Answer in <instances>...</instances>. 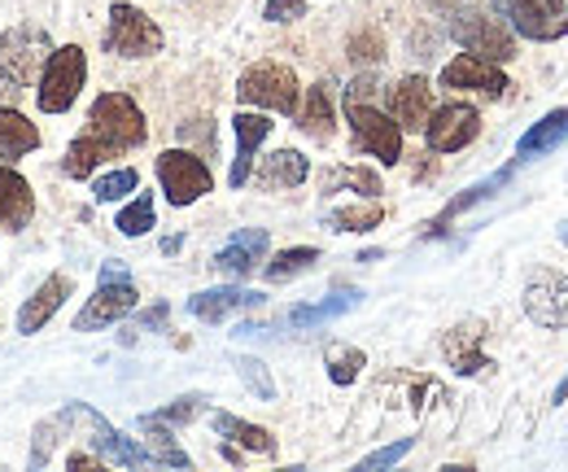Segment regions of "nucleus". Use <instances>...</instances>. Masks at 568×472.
Returning a JSON list of instances; mask_svg holds the SVG:
<instances>
[{"label": "nucleus", "mask_w": 568, "mask_h": 472, "mask_svg": "<svg viewBox=\"0 0 568 472\" xmlns=\"http://www.w3.org/2000/svg\"><path fill=\"white\" fill-rule=\"evenodd\" d=\"M53 58V36L40 22H18L0 36V74L13 88H31L40 83V70Z\"/></svg>", "instance_id": "nucleus-1"}, {"label": "nucleus", "mask_w": 568, "mask_h": 472, "mask_svg": "<svg viewBox=\"0 0 568 472\" xmlns=\"http://www.w3.org/2000/svg\"><path fill=\"white\" fill-rule=\"evenodd\" d=\"M132 311H136V284H132V275H128V268H119V263H105L97 293H92L88 307L74 315V333L110 329V324H119V320L132 315Z\"/></svg>", "instance_id": "nucleus-2"}, {"label": "nucleus", "mask_w": 568, "mask_h": 472, "mask_svg": "<svg viewBox=\"0 0 568 472\" xmlns=\"http://www.w3.org/2000/svg\"><path fill=\"white\" fill-rule=\"evenodd\" d=\"M88 132L101 135L105 144H114L123 153V149H141L149 128H144L141 106L128 92H101L88 110Z\"/></svg>", "instance_id": "nucleus-3"}, {"label": "nucleus", "mask_w": 568, "mask_h": 472, "mask_svg": "<svg viewBox=\"0 0 568 472\" xmlns=\"http://www.w3.org/2000/svg\"><path fill=\"white\" fill-rule=\"evenodd\" d=\"M83 83H88V53L79 44H62V49H53V58L40 70V97L36 101L44 114H67L79 101Z\"/></svg>", "instance_id": "nucleus-4"}, {"label": "nucleus", "mask_w": 568, "mask_h": 472, "mask_svg": "<svg viewBox=\"0 0 568 472\" xmlns=\"http://www.w3.org/2000/svg\"><path fill=\"white\" fill-rule=\"evenodd\" d=\"M236 97L241 106H258V110H276V114H297L302 88L297 74L284 62H254L236 79Z\"/></svg>", "instance_id": "nucleus-5"}, {"label": "nucleus", "mask_w": 568, "mask_h": 472, "mask_svg": "<svg viewBox=\"0 0 568 472\" xmlns=\"http://www.w3.org/2000/svg\"><path fill=\"white\" fill-rule=\"evenodd\" d=\"M450 36L468 49V53H477V58H486V62H511L516 58V40H511V31L490 18V13H481V9H450Z\"/></svg>", "instance_id": "nucleus-6"}, {"label": "nucleus", "mask_w": 568, "mask_h": 472, "mask_svg": "<svg viewBox=\"0 0 568 472\" xmlns=\"http://www.w3.org/2000/svg\"><path fill=\"white\" fill-rule=\"evenodd\" d=\"M158 184H162V193H166L171 205H193L214 189V175L197 153L166 149V153H158Z\"/></svg>", "instance_id": "nucleus-7"}, {"label": "nucleus", "mask_w": 568, "mask_h": 472, "mask_svg": "<svg viewBox=\"0 0 568 472\" xmlns=\"http://www.w3.org/2000/svg\"><path fill=\"white\" fill-rule=\"evenodd\" d=\"M495 9L525 40L551 44L568 36V0H495Z\"/></svg>", "instance_id": "nucleus-8"}, {"label": "nucleus", "mask_w": 568, "mask_h": 472, "mask_svg": "<svg viewBox=\"0 0 568 472\" xmlns=\"http://www.w3.org/2000/svg\"><path fill=\"white\" fill-rule=\"evenodd\" d=\"M105 44H110V53H119V58H153V53H162V27L136 9V4H110V31H105Z\"/></svg>", "instance_id": "nucleus-9"}, {"label": "nucleus", "mask_w": 568, "mask_h": 472, "mask_svg": "<svg viewBox=\"0 0 568 472\" xmlns=\"http://www.w3.org/2000/svg\"><path fill=\"white\" fill-rule=\"evenodd\" d=\"M346 119H351L355 144L381 158V167L403 162V128L389 114H381L372 101H346Z\"/></svg>", "instance_id": "nucleus-10"}, {"label": "nucleus", "mask_w": 568, "mask_h": 472, "mask_svg": "<svg viewBox=\"0 0 568 472\" xmlns=\"http://www.w3.org/2000/svg\"><path fill=\"white\" fill-rule=\"evenodd\" d=\"M525 315L538 329H568V275L556 268H538L525 284Z\"/></svg>", "instance_id": "nucleus-11"}, {"label": "nucleus", "mask_w": 568, "mask_h": 472, "mask_svg": "<svg viewBox=\"0 0 568 472\" xmlns=\"http://www.w3.org/2000/svg\"><path fill=\"white\" fill-rule=\"evenodd\" d=\"M481 135V114L468 101H450L442 110H433L425 123V140L433 153H459Z\"/></svg>", "instance_id": "nucleus-12"}, {"label": "nucleus", "mask_w": 568, "mask_h": 472, "mask_svg": "<svg viewBox=\"0 0 568 472\" xmlns=\"http://www.w3.org/2000/svg\"><path fill=\"white\" fill-rule=\"evenodd\" d=\"M67 415L88 429V442H92V451H97L101 460H110V464H128V469H144V464H153V460H149V451H141V446H136V442H128V438H119V433H114V429H110L92 406L71 403L67 406Z\"/></svg>", "instance_id": "nucleus-13"}, {"label": "nucleus", "mask_w": 568, "mask_h": 472, "mask_svg": "<svg viewBox=\"0 0 568 472\" xmlns=\"http://www.w3.org/2000/svg\"><path fill=\"white\" fill-rule=\"evenodd\" d=\"M442 88L481 92V97L498 101L511 83H507V74L498 70V62H486V58H477V53H459V58H450V62L442 67Z\"/></svg>", "instance_id": "nucleus-14"}, {"label": "nucleus", "mask_w": 568, "mask_h": 472, "mask_svg": "<svg viewBox=\"0 0 568 472\" xmlns=\"http://www.w3.org/2000/svg\"><path fill=\"white\" fill-rule=\"evenodd\" d=\"M428 114H433V88L420 74H407L389 88V119L403 132H425Z\"/></svg>", "instance_id": "nucleus-15"}, {"label": "nucleus", "mask_w": 568, "mask_h": 472, "mask_svg": "<svg viewBox=\"0 0 568 472\" xmlns=\"http://www.w3.org/2000/svg\"><path fill=\"white\" fill-rule=\"evenodd\" d=\"M232 132H236V158H232L227 184H232V189H245V184H250V171H254V153H258V144L272 135V119L241 110V114L232 119Z\"/></svg>", "instance_id": "nucleus-16"}, {"label": "nucleus", "mask_w": 568, "mask_h": 472, "mask_svg": "<svg viewBox=\"0 0 568 472\" xmlns=\"http://www.w3.org/2000/svg\"><path fill=\"white\" fill-rule=\"evenodd\" d=\"M71 275H49L27 302H22V311H18V333H40L58 311H62V302L71 298Z\"/></svg>", "instance_id": "nucleus-17"}, {"label": "nucleus", "mask_w": 568, "mask_h": 472, "mask_svg": "<svg viewBox=\"0 0 568 472\" xmlns=\"http://www.w3.org/2000/svg\"><path fill=\"white\" fill-rule=\"evenodd\" d=\"M267 245H272V237H267L263 228H241V232L214 254V268L223 271V275H250V271L263 263Z\"/></svg>", "instance_id": "nucleus-18"}, {"label": "nucleus", "mask_w": 568, "mask_h": 472, "mask_svg": "<svg viewBox=\"0 0 568 472\" xmlns=\"http://www.w3.org/2000/svg\"><path fill=\"white\" fill-rule=\"evenodd\" d=\"M31 219H36V193H31V184L13 167H0V228L22 232Z\"/></svg>", "instance_id": "nucleus-19"}, {"label": "nucleus", "mask_w": 568, "mask_h": 472, "mask_svg": "<svg viewBox=\"0 0 568 472\" xmlns=\"http://www.w3.org/2000/svg\"><path fill=\"white\" fill-rule=\"evenodd\" d=\"M36 149H40V128L22 110L0 106V167H13L18 158H27Z\"/></svg>", "instance_id": "nucleus-20"}, {"label": "nucleus", "mask_w": 568, "mask_h": 472, "mask_svg": "<svg viewBox=\"0 0 568 472\" xmlns=\"http://www.w3.org/2000/svg\"><path fill=\"white\" fill-rule=\"evenodd\" d=\"M263 302V293H254V289H206V293H197V298H189V311L197 315V320H206V324H219V320H227V315H236V311H250V307H258Z\"/></svg>", "instance_id": "nucleus-21"}, {"label": "nucleus", "mask_w": 568, "mask_h": 472, "mask_svg": "<svg viewBox=\"0 0 568 472\" xmlns=\"http://www.w3.org/2000/svg\"><path fill=\"white\" fill-rule=\"evenodd\" d=\"M297 128L311 135V140H333L337 132V114H333V88L328 83H315L306 92V101H297Z\"/></svg>", "instance_id": "nucleus-22"}, {"label": "nucleus", "mask_w": 568, "mask_h": 472, "mask_svg": "<svg viewBox=\"0 0 568 472\" xmlns=\"http://www.w3.org/2000/svg\"><path fill=\"white\" fill-rule=\"evenodd\" d=\"M481 338H486V324H481V320H468V324H459L455 333H446L442 350H446V359H450V368H455L459 376H473V372L490 368V363L477 354V341Z\"/></svg>", "instance_id": "nucleus-23"}, {"label": "nucleus", "mask_w": 568, "mask_h": 472, "mask_svg": "<svg viewBox=\"0 0 568 472\" xmlns=\"http://www.w3.org/2000/svg\"><path fill=\"white\" fill-rule=\"evenodd\" d=\"M110 158H119L114 144H105L101 135L83 132L71 140V149H67V158H62V171H67L71 180H88V175H97V167H105Z\"/></svg>", "instance_id": "nucleus-24"}, {"label": "nucleus", "mask_w": 568, "mask_h": 472, "mask_svg": "<svg viewBox=\"0 0 568 472\" xmlns=\"http://www.w3.org/2000/svg\"><path fill=\"white\" fill-rule=\"evenodd\" d=\"M306 175H311V162L297 149H276L272 158H263L254 180H258V189H297Z\"/></svg>", "instance_id": "nucleus-25"}, {"label": "nucleus", "mask_w": 568, "mask_h": 472, "mask_svg": "<svg viewBox=\"0 0 568 472\" xmlns=\"http://www.w3.org/2000/svg\"><path fill=\"white\" fill-rule=\"evenodd\" d=\"M560 140H568V106L565 110H551V114H542L529 132L520 135V144H516V158L525 162V158H538V153H547V149H556Z\"/></svg>", "instance_id": "nucleus-26"}, {"label": "nucleus", "mask_w": 568, "mask_h": 472, "mask_svg": "<svg viewBox=\"0 0 568 472\" xmlns=\"http://www.w3.org/2000/svg\"><path fill=\"white\" fill-rule=\"evenodd\" d=\"M214 433H219V438H232V442H241L245 451H258V455H276V438H272L267 429H258V424L241 420V415L214 411Z\"/></svg>", "instance_id": "nucleus-27"}, {"label": "nucleus", "mask_w": 568, "mask_h": 472, "mask_svg": "<svg viewBox=\"0 0 568 472\" xmlns=\"http://www.w3.org/2000/svg\"><path fill=\"white\" fill-rule=\"evenodd\" d=\"M141 433L149 438V460H153V464H166V469H189V464H193V460L175 446V438L166 433V420L141 415Z\"/></svg>", "instance_id": "nucleus-28"}, {"label": "nucleus", "mask_w": 568, "mask_h": 472, "mask_svg": "<svg viewBox=\"0 0 568 472\" xmlns=\"http://www.w3.org/2000/svg\"><path fill=\"white\" fill-rule=\"evenodd\" d=\"M355 307H358V289H346V293H333V298H324V302H315V307H297V311H288V324L311 329V324L337 320V315H346V311H355Z\"/></svg>", "instance_id": "nucleus-29"}, {"label": "nucleus", "mask_w": 568, "mask_h": 472, "mask_svg": "<svg viewBox=\"0 0 568 472\" xmlns=\"http://www.w3.org/2000/svg\"><path fill=\"white\" fill-rule=\"evenodd\" d=\"M342 189H351L363 202H372V198H381V175L367 171V167H337V171L324 175V193H342Z\"/></svg>", "instance_id": "nucleus-30"}, {"label": "nucleus", "mask_w": 568, "mask_h": 472, "mask_svg": "<svg viewBox=\"0 0 568 472\" xmlns=\"http://www.w3.org/2000/svg\"><path fill=\"white\" fill-rule=\"evenodd\" d=\"M381 219H385V205L363 202V205H346V210H333L328 214V228L333 232H372V228H381Z\"/></svg>", "instance_id": "nucleus-31"}, {"label": "nucleus", "mask_w": 568, "mask_h": 472, "mask_svg": "<svg viewBox=\"0 0 568 472\" xmlns=\"http://www.w3.org/2000/svg\"><path fill=\"white\" fill-rule=\"evenodd\" d=\"M315 263H320V250H315V245H297V250H281V254L267 263V271H263V275H267L272 284H281V280H288V275L311 271Z\"/></svg>", "instance_id": "nucleus-32"}, {"label": "nucleus", "mask_w": 568, "mask_h": 472, "mask_svg": "<svg viewBox=\"0 0 568 472\" xmlns=\"http://www.w3.org/2000/svg\"><path fill=\"white\" fill-rule=\"evenodd\" d=\"M136 189H141L136 167H119V171H110V175H101V180L92 184V198H97V202H123V198L136 193Z\"/></svg>", "instance_id": "nucleus-33"}, {"label": "nucleus", "mask_w": 568, "mask_h": 472, "mask_svg": "<svg viewBox=\"0 0 568 472\" xmlns=\"http://www.w3.org/2000/svg\"><path fill=\"white\" fill-rule=\"evenodd\" d=\"M363 363H367L363 350H355V345H333L328 350V376H333V385H355Z\"/></svg>", "instance_id": "nucleus-34"}, {"label": "nucleus", "mask_w": 568, "mask_h": 472, "mask_svg": "<svg viewBox=\"0 0 568 472\" xmlns=\"http://www.w3.org/2000/svg\"><path fill=\"white\" fill-rule=\"evenodd\" d=\"M114 228H119L123 237H144V232L153 228V198H149V193H136V202L119 210Z\"/></svg>", "instance_id": "nucleus-35"}, {"label": "nucleus", "mask_w": 568, "mask_h": 472, "mask_svg": "<svg viewBox=\"0 0 568 472\" xmlns=\"http://www.w3.org/2000/svg\"><path fill=\"white\" fill-rule=\"evenodd\" d=\"M236 372H241V381H245L258 399H267V403L276 399V381H272V372H267L258 359H236Z\"/></svg>", "instance_id": "nucleus-36"}, {"label": "nucleus", "mask_w": 568, "mask_h": 472, "mask_svg": "<svg viewBox=\"0 0 568 472\" xmlns=\"http://www.w3.org/2000/svg\"><path fill=\"white\" fill-rule=\"evenodd\" d=\"M412 446H416V438H403V442H394V446H381V451H376V455H367V460H363L358 469H363V472L389 469V464H398V460H403V455H407Z\"/></svg>", "instance_id": "nucleus-37"}, {"label": "nucleus", "mask_w": 568, "mask_h": 472, "mask_svg": "<svg viewBox=\"0 0 568 472\" xmlns=\"http://www.w3.org/2000/svg\"><path fill=\"white\" fill-rule=\"evenodd\" d=\"M263 18L267 22H297V18H306V0H267Z\"/></svg>", "instance_id": "nucleus-38"}, {"label": "nucleus", "mask_w": 568, "mask_h": 472, "mask_svg": "<svg viewBox=\"0 0 568 472\" xmlns=\"http://www.w3.org/2000/svg\"><path fill=\"white\" fill-rule=\"evenodd\" d=\"M351 58H355V62H381V58H385V40H381L376 31L355 36V40H351Z\"/></svg>", "instance_id": "nucleus-39"}, {"label": "nucleus", "mask_w": 568, "mask_h": 472, "mask_svg": "<svg viewBox=\"0 0 568 472\" xmlns=\"http://www.w3.org/2000/svg\"><path fill=\"white\" fill-rule=\"evenodd\" d=\"M197 411H202V399H180L175 406H162V411H158V420H166V424H171V420H175V424H184V420H193Z\"/></svg>", "instance_id": "nucleus-40"}, {"label": "nucleus", "mask_w": 568, "mask_h": 472, "mask_svg": "<svg viewBox=\"0 0 568 472\" xmlns=\"http://www.w3.org/2000/svg\"><path fill=\"white\" fill-rule=\"evenodd\" d=\"M372 92H376V79L372 74H358L355 83L346 88V101H372Z\"/></svg>", "instance_id": "nucleus-41"}, {"label": "nucleus", "mask_w": 568, "mask_h": 472, "mask_svg": "<svg viewBox=\"0 0 568 472\" xmlns=\"http://www.w3.org/2000/svg\"><path fill=\"white\" fill-rule=\"evenodd\" d=\"M13 92H18V88H13V83L0 74V106H9V101H13Z\"/></svg>", "instance_id": "nucleus-42"}, {"label": "nucleus", "mask_w": 568, "mask_h": 472, "mask_svg": "<svg viewBox=\"0 0 568 472\" xmlns=\"http://www.w3.org/2000/svg\"><path fill=\"white\" fill-rule=\"evenodd\" d=\"M568 399V381H560V390H556V403H565Z\"/></svg>", "instance_id": "nucleus-43"}, {"label": "nucleus", "mask_w": 568, "mask_h": 472, "mask_svg": "<svg viewBox=\"0 0 568 472\" xmlns=\"http://www.w3.org/2000/svg\"><path fill=\"white\" fill-rule=\"evenodd\" d=\"M560 237H565V241H568V219H565V228H560Z\"/></svg>", "instance_id": "nucleus-44"}]
</instances>
